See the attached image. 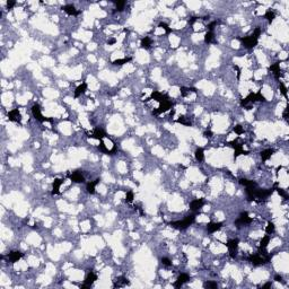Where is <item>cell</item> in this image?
I'll use <instances>...</instances> for the list:
<instances>
[{
    "instance_id": "26",
    "label": "cell",
    "mask_w": 289,
    "mask_h": 289,
    "mask_svg": "<svg viewBox=\"0 0 289 289\" xmlns=\"http://www.w3.org/2000/svg\"><path fill=\"white\" fill-rule=\"evenodd\" d=\"M194 156H196V159L198 162H202L203 158H205V151L202 148H197V150L194 152Z\"/></svg>"
},
{
    "instance_id": "15",
    "label": "cell",
    "mask_w": 289,
    "mask_h": 289,
    "mask_svg": "<svg viewBox=\"0 0 289 289\" xmlns=\"http://www.w3.org/2000/svg\"><path fill=\"white\" fill-rule=\"evenodd\" d=\"M62 10L66 12V14H68L69 16H76V15L79 14V12L76 9V7L73 5H66V6H63Z\"/></svg>"
},
{
    "instance_id": "39",
    "label": "cell",
    "mask_w": 289,
    "mask_h": 289,
    "mask_svg": "<svg viewBox=\"0 0 289 289\" xmlns=\"http://www.w3.org/2000/svg\"><path fill=\"white\" fill-rule=\"evenodd\" d=\"M234 132H235V133H237V135H242V133L244 132L242 126H240V124L235 126V127H234Z\"/></svg>"
},
{
    "instance_id": "2",
    "label": "cell",
    "mask_w": 289,
    "mask_h": 289,
    "mask_svg": "<svg viewBox=\"0 0 289 289\" xmlns=\"http://www.w3.org/2000/svg\"><path fill=\"white\" fill-rule=\"evenodd\" d=\"M240 41L242 43V45L246 49H252L257 44L259 38L255 35H250V36H245V37H240Z\"/></svg>"
},
{
    "instance_id": "23",
    "label": "cell",
    "mask_w": 289,
    "mask_h": 289,
    "mask_svg": "<svg viewBox=\"0 0 289 289\" xmlns=\"http://www.w3.org/2000/svg\"><path fill=\"white\" fill-rule=\"evenodd\" d=\"M273 152H275V150L273 149H266V150H262L261 151V158H262V161L263 162H266V161H268V159H270L271 158V156L273 155Z\"/></svg>"
},
{
    "instance_id": "1",
    "label": "cell",
    "mask_w": 289,
    "mask_h": 289,
    "mask_svg": "<svg viewBox=\"0 0 289 289\" xmlns=\"http://www.w3.org/2000/svg\"><path fill=\"white\" fill-rule=\"evenodd\" d=\"M196 220V215H189L186 216L183 220H177V221H171L170 225L175 228V229H178V231H184L190 225H192Z\"/></svg>"
},
{
    "instance_id": "3",
    "label": "cell",
    "mask_w": 289,
    "mask_h": 289,
    "mask_svg": "<svg viewBox=\"0 0 289 289\" xmlns=\"http://www.w3.org/2000/svg\"><path fill=\"white\" fill-rule=\"evenodd\" d=\"M32 114H33V116H34L37 121H40V122H52V119L44 117V116L42 115L41 106L38 104H34L32 106Z\"/></svg>"
},
{
    "instance_id": "42",
    "label": "cell",
    "mask_w": 289,
    "mask_h": 289,
    "mask_svg": "<svg viewBox=\"0 0 289 289\" xmlns=\"http://www.w3.org/2000/svg\"><path fill=\"white\" fill-rule=\"evenodd\" d=\"M180 91H181V95H182L183 97H186V96H187V94H190V92H189V88H187V87H181V88H180Z\"/></svg>"
},
{
    "instance_id": "52",
    "label": "cell",
    "mask_w": 289,
    "mask_h": 289,
    "mask_svg": "<svg viewBox=\"0 0 289 289\" xmlns=\"http://www.w3.org/2000/svg\"><path fill=\"white\" fill-rule=\"evenodd\" d=\"M272 285H271V282H266V285H263L262 286V289H266V288H270Z\"/></svg>"
},
{
    "instance_id": "34",
    "label": "cell",
    "mask_w": 289,
    "mask_h": 289,
    "mask_svg": "<svg viewBox=\"0 0 289 289\" xmlns=\"http://www.w3.org/2000/svg\"><path fill=\"white\" fill-rule=\"evenodd\" d=\"M126 1H115V6H116V12H122L124 6H126Z\"/></svg>"
},
{
    "instance_id": "13",
    "label": "cell",
    "mask_w": 289,
    "mask_h": 289,
    "mask_svg": "<svg viewBox=\"0 0 289 289\" xmlns=\"http://www.w3.org/2000/svg\"><path fill=\"white\" fill-rule=\"evenodd\" d=\"M129 285H130V281L128 280L127 278L119 277L114 280L113 287H114V288H121V287H126V286H129Z\"/></svg>"
},
{
    "instance_id": "40",
    "label": "cell",
    "mask_w": 289,
    "mask_h": 289,
    "mask_svg": "<svg viewBox=\"0 0 289 289\" xmlns=\"http://www.w3.org/2000/svg\"><path fill=\"white\" fill-rule=\"evenodd\" d=\"M159 27H162V28H164L165 30V32H166V34H170L171 32H172V30L168 27V25L166 23H161L159 24Z\"/></svg>"
},
{
    "instance_id": "10",
    "label": "cell",
    "mask_w": 289,
    "mask_h": 289,
    "mask_svg": "<svg viewBox=\"0 0 289 289\" xmlns=\"http://www.w3.org/2000/svg\"><path fill=\"white\" fill-rule=\"evenodd\" d=\"M7 116H8V120L12 122H18V123L22 122V114L18 108H14L12 111H9Z\"/></svg>"
},
{
    "instance_id": "7",
    "label": "cell",
    "mask_w": 289,
    "mask_h": 289,
    "mask_svg": "<svg viewBox=\"0 0 289 289\" xmlns=\"http://www.w3.org/2000/svg\"><path fill=\"white\" fill-rule=\"evenodd\" d=\"M247 260L253 264V266H262V264H266V259L263 255H261L260 253H256V254H251Z\"/></svg>"
},
{
    "instance_id": "43",
    "label": "cell",
    "mask_w": 289,
    "mask_h": 289,
    "mask_svg": "<svg viewBox=\"0 0 289 289\" xmlns=\"http://www.w3.org/2000/svg\"><path fill=\"white\" fill-rule=\"evenodd\" d=\"M217 25V21H213V22H211L210 24L207 25V30H208L209 32H212V30L215 28V26Z\"/></svg>"
},
{
    "instance_id": "41",
    "label": "cell",
    "mask_w": 289,
    "mask_h": 289,
    "mask_svg": "<svg viewBox=\"0 0 289 289\" xmlns=\"http://www.w3.org/2000/svg\"><path fill=\"white\" fill-rule=\"evenodd\" d=\"M162 263L164 264V266H172V261L168 259V257H163L162 259Z\"/></svg>"
},
{
    "instance_id": "54",
    "label": "cell",
    "mask_w": 289,
    "mask_h": 289,
    "mask_svg": "<svg viewBox=\"0 0 289 289\" xmlns=\"http://www.w3.org/2000/svg\"><path fill=\"white\" fill-rule=\"evenodd\" d=\"M196 21H197V17H192V19H191V24H193Z\"/></svg>"
},
{
    "instance_id": "45",
    "label": "cell",
    "mask_w": 289,
    "mask_h": 289,
    "mask_svg": "<svg viewBox=\"0 0 289 289\" xmlns=\"http://www.w3.org/2000/svg\"><path fill=\"white\" fill-rule=\"evenodd\" d=\"M260 34H261V28H260V27H256V28L254 30V32H253V35H255V36L259 38Z\"/></svg>"
},
{
    "instance_id": "24",
    "label": "cell",
    "mask_w": 289,
    "mask_h": 289,
    "mask_svg": "<svg viewBox=\"0 0 289 289\" xmlns=\"http://www.w3.org/2000/svg\"><path fill=\"white\" fill-rule=\"evenodd\" d=\"M240 183L244 185L245 187H256L257 186V184L255 183L254 181H251V180H247V178H241Z\"/></svg>"
},
{
    "instance_id": "35",
    "label": "cell",
    "mask_w": 289,
    "mask_h": 289,
    "mask_svg": "<svg viewBox=\"0 0 289 289\" xmlns=\"http://www.w3.org/2000/svg\"><path fill=\"white\" fill-rule=\"evenodd\" d=\"M212 41H213V33L208 31V32L205 34V42H206V43H210V42H212Z\"/></svg>"
},
{
    "instance_id": "46",
    "label": "cell",
    "mask_w": 289,
    "mask_h": 289,
    "mask_svg": "<svg viewBox=\"0 0 289 289\" xmlns=\"http://www.w3.org/2000/svg\"><path fill=\"white\" fill-rule=\"evenodd\" d=\"M15 3H16L15 1H7V3H6V5H7V8H8V9H12V7L15 6Z\"/></svg>"
},
{
    "instance_id": "37",
    "label": "cell",
    "mask_w": 289,
    "mask_h": 289,
    "mask_svg": "<svg viewBox=\"0 0 289 289\" xmlns=\"http://www.w3.org/2000/svg\"><path fill=\"white\" fill-rule=\"evenodd\" d=\"M255 101H259V102H266V97L262 95L261 92L255 93Z\"/></svg>"
},
{
    "instance_id": "5",
    "label": "cell",
    "mask_w": 289,
    "mask_h": 289,
    "mask_svg": "<svg viewBox=\"0 0 289 289\" xmlns=\"http://www.w3.org/2000/svg\"><path fill=\"white\" fill-rule=\"evenodd\" d=\"M238 243H240V241H238L237 238H235V240H229V241L227 242V244H226V246L228 247L229 255H231V259H235V257H236V255H237Z\"/></svg>"
},
{
    "instance_id": "20",
    "label": "cell",
    "mask_w": 289,
    "mask_h": 289,
    "mask_svg": "<svg viewBox=\"0 0 289 289\" xmlns=\"http://www.w3.org/2000/svg\"><path fill=\"white\" fill-rule=\"evenodd\" d=\"M62 183H63V180H61V178H54V181H53V183H52V186H53L52 194H53V196L60 193L59 189H60V186L62 185Z\"/></svg>"
},
{
    "instance_id": "22",
    "label": "cell",
    "mask_w": 289,
    "mask_h": 289,
    "mask_svg": "<svg viewBox=\"0 0 289 289\" xmlns=\"http://www.w3.org/2000/svg\"><path fill=\"white\" fill-rule=\"evenodd\" d=\"M100 181H101L100 178H96L95 181L87 183V192L91 193V194H94L95 193V187H96V185L100 183Z\"/></svg>"
},
{
    "instance_id": "50",
    "label": "cell",
    "mask_w": 289,
    "mask_h": 289,
    "mask_svg": "<svg viewBox=\"0 0 289 289\" xmlns=\"http://www.w3.org/2000/svg\"><path fill=\"white\" fill-rule=\"evenodd\" d=\"M234 68L237 70V78H240V76H241V69H240V67L238 66H234Z\"/></svg>"
},
{
    "instance_id": "44",
    "label": "cell",
    "mask_w": 289,
    "mask_h": 289,
    "mask_svg": "<svg viewBox=\"0 0 289 289\" xmlns=\"http://www.w3.org/2000/svg\"><path fill=\"white\" fill-rule=\"evenodd\" d=\"M277 192L279 193V194H280V196H281V197L285 198V199H287V198H288L287 193H286V192H285V191H284L282 189H280V187H278V189H277Z\"/></svg>"
},
{
    "instance_id": "31",
    "label": "cell",
    "mask_w": 289,
    "mask_h": 289,
    "mask_svg": "<svg viewBox=\"0 0 289 289\" xmlns=\"http://www.w3.org/2000/svg\"><path fill=\"white\" fill-rule=\"evenodd\" d=\"M266 18L268 19L269 23H272L273 19L276 18V14L272 12V10H268V12H266Z\"/></svg>"
},
{
    "instance_id": "6",
    "label": "cell",
    "mask_w": 289,
    "mask_h": 289,
    "mask_svg": "<svg viewBox=\"0 0 289 289\" xmlns=\"http://www.w3.org/2000/svg\"><path fill=\"white\" fill-rule=\"evenodd\" d=\"M252 221H253V219H252V218L248 216V213L245 211V212H242V213L240 215V217L235 220V226H237V227L245 226V225L251 224Z\"/></svg>"
},
{
    "instance_id": "49",
    "label": "cell",
    "mask_w": 289,
    "mask_h": 289,
    "mask_svg": "<svg viewBox=\"0 0 289 289\" xmlns=\"http://www.w3.org/2000/svg\"><path fill=\"white\" fill-rule=\"evenodd\" d=\"M116 40L115 38H110V40H107V44L108 45H113V44H115Z\"/></svg>"
},
{
    "instance_id": "12",
    "label": "cell",
    "mask_w": 289,
    "mask_h": 289,
    "mask_svg": "<svg viewBox=\"0 0 289 289\" xmlns=\"http://www.w3.org/2000/svg\"><path fill=\"white\" fill-rule=\"evenodd\" d=\"M203 206H205V201L202 199H196L190 203V209L192 211H199L203 208Z\"/></svg>"
},
{
    "instance_id": "38",
    "label": "cell",
    "mask_w": 289,
    "mask_h": 289,
    "mask_svg": "<svg viewBox=\"0 0 289 289\" xmlns=\"http://www.w3.org/2000/svg\"><path fill=\"white\" fill-rule=\"evenodd\" d=\"M279 87H280V91L282 93V95L287 98V87L284 85V82H280V84H279Z\"/></svg>"
},
{
    "instance_id": "9",
    "label": "cell",
    "mask_w": 289,
    "mask_h": 289,
    "mask_svg": "<svg viewBox=\"0 0 289 289\" xmlns=\"http://www.w3.org/2000/svg\"><path fill=\"white\" fill-rule=\"evenodd\" d=\"M149 97H150V100H155V101H157L159 103H164L166 101H170V97H168L167 94H163V93H159L157 91H154Z\"/></svg>"
},
{
    "instance_id": "21",
    "label": "cell",
    "mask_w": 289,
    "mask_h": 289,
    "mask_svg": "<svg viewBox=\"0 0 289 289\" xmlns=\"http://www.w3.org/2000/svg\"><path fill=\"white\" fill-rule=\"evenodd\" d=\"M86 89H87V84L86 82H81L80 85L76 88V91H75V97H79L81 94H84V93L86 92Z\"/></svg>"
},
{
    "instance_id": "14",
    "label": "cell",
    "mask_w": 289,
    "mask_h": 289,
    "mask_svg": "<svg viewBox=\"0 0 289 289\" xmlns=\"http://www.w3.org/2000/svg\"><path fill=\"white\" fill-rule=\"evenodd\" d=\"M70 180L72 181V182H75V183H82V182H85V177H84V175L80 173V171H76V172H73V173L69 175Z\"/></svg>"
},
{
    "instance_id": "30",
    "label": "cell",
    "mask_w": 289,
    "mask_h": 289,
    "mask_svg": "<svg viewBox=\"0 0 289 289\" xmlns=\"http://www.w3.org/2000/svg\"><path fill=\"white\" fill-rule=\"evenodd\" d=\"M176 122H178V123H181V124H184V126H187V127H191V122L189 121V120H186V117L184 115H181L177 120H176Z\"/></svg>"
},
{
    "instance_id": "17",
    "label": "cell",
    "mask_w": 289,
    "mask_h": 289,
    "mask_svg": "<svg viewBox=\"0 0 289 289\" xmlns=\"http://www.w3.org/2000/svg\"><path fill=\"white\" fill-rule=\"evenodd\" d=\"M22 257H23V253L19 252V251H12V252H10V253L8 254V259H9V261H10L12 263L17 262V261L21 260Z\"/></svg>"
},
{
    "instance_id": "19",
    "label": "cell",
    "mask_w": 289,
    "mask_h": 289,
    "mask_svg": "<svg viewBox=\"0 0 289 289\" xmlns=\"http://www.w3.org/2000/svg\"><path fill=\"white\" fill-rule=\"evenodd\" d=\"M269 69L275 73V77L279 80L280 77H281V72H280V62H276V63L271 65V66L269 67Z\"/></svg>"
},
{
    "instance_id": "28",
    "label": "cell",
    "mask_w": 289,
    "mask_h": 289,
    "mask_svg": "<svg viewBox=\"0 0 289 289\" xmlns=\"http://www.w3.org/2000/svg\"><path fill=\"white\" fill-rule=\"evenodd\" d=\"M269 242H270V236L269 235H266L264 237H262L261 241H260V248H266Z\"/></svg>"
},
{
    "instance_id": "29",
    "label": "cell",
    "mask_w": 289,
    "mask_h": 289,
    "mask_svg": "<svg viewBox=\"0 0 289 289\" xmlns=\"http://www.w3.org/2000/svg\"><path fill=\"white\" fill-rule=\"evenodd\" d=\"M275 229H276L275 224L271 222V221H269V222H268V226L266 227V233L268 235H271L272 233H275Z\"/></svg>"
},
{
    "instance_id": "36",
    "label": "cell",
    "mask_w": 289,
    "mask_h": 289,
    "mask_svg": "<svg viewBox=\"0 0 289 289\" xmlns=\"http://www.w3.org/2000/svg\"><path fill=\"white\" fill-rule=\"evenodd\" d=\"M133 198H135L133 192H132V191H128L127 196H126V201H127L128 203H131V202L133 201Z\"/></svg>"
},
{
    "instance_id": "53",
    "label": "cell",
    "mask_w": 289,
    "mask_h": 289,
    "mask_svg": "<svg viewBox=\"0 0 289 289\" xmlns=\"http://www.w3.org/2000/svg\"><path fill=\"white\" fill-rule=\"evenodd\" d=\"M174 114H175V108H172V111H171V114H170V116H171V117H173Z\"/></svg>"
},
{
    "instance_id": "4",
    "label": "cell",
    "mask_w": 289,
    "mask_h": 289,
    "mask_svg": "<svg viewBox=\"0 0 289 289\" xmlns=\"http://www.w3.org/2000/svg\"><path fill=\"white\" fill-rule=\"evenodd\" d=\"M97 280V275L94 272V271H89L88 273H87V276L85 278V281H84V284L80 286L81 289H86V288H91L93 286V284Z\"/></svg>"
},
{
    "instance_id": "33",
    "label": "cell",
    "mask_w": 289,
    "mask_h": 289,
    "mask_svg": "<svg viewBox=\"0 0 289 289\" xmlns=\"http://www.w3.org/2000/svg\"><path fill=\"white\" fill-rule=\"evenodd\" d=\"M98 149L101 151H103L104 154H106V155H112V151L111 150H108L107 148H106V146H105V143L101 140V145L98 146Z\"/></svg>"
},
{
    "instance_id": "8",
    "label": "cell",
    "mask_w": 289,
    "mask_h": 289,
    "mask_svg": "<svg viewBox=\"0 0 289 289\" xmlns=\"http://www.w3.org/2000/svg\"><path fill=\"white\" fill-rule=\"evenodd\" d=\"M173 107V102H171V101H166V102H164V103H161L159 105V107L157 108V110H154L152 111V114L154 115H158V114H161V113H165V112H167L170 108H172Z\"/></svg>"
},
{
    "instance_id": "32",
    "label": "cell",
    "mask_w": 289,
    "mask_h": 289,
    "mask_svg": "<svg viewBox=\"0 0 289 289\" xmlns=\"http://www.w3.org/2000/svg\"><path fill=\"white\" fill-rule=\"evenodd\" d=\"M203 287H205V288L213 289V288H217V287H218V285H217V282H216V281H206V282L203 284Z\"/></svg>"
},
{
    "instance_id": "18",
    "label": "cell",
    "mask_w": 289,
    "mask_h": 289,
    "mask_svg": "<svg viewBox=\"0 0 289 289\" xmlns=\"http://www.w3.org/2000/svg\"><path fill=\"white\" fill-rule=\"evenodd\" d=\"M222 227V222H209L207 225V231L209 233H216Z\"/></svg>"
},
{
    "instance_id": "27",
    "label": "cell",
    "mask_w": 289,
    "mask_h": 289,
    "mask_svg": "<svg viewBox=\"0 0 289 289\" xmlns=\"http://www.w3.org/2000/svg\"><path fill=\"white\" fill-rule=\"evenodd\" d=\"M132 59L131 58H122V59H116L114 60L112 63L114 65V66H122V65H124V63H128V62H130Z\"/></svg>"
},
{
    "instance_id": "16",
    "label": "cell",
    "mask_w": 289,
    "mask_h": 289,
    "mask_svg": "<svg viewBox=\"0 0 289 289\" xmlns=\"http://www.w3.org/2000/svg\"><path fill=\"white\" fill-rule=\"evenodd\" d=\"M88 137H91L93 139H96V140H103V138L106 137V133L102 129H95L94 132H93L91 136H88Z\"/></svg>"
},
{
    "instance_id": "47",
    "label": "cell",
    "mask_w": 289,
    "mask_h": 289,
    "mask_svg": "<svg viewBox=\"0 0 289 289\" xmlns=\"http://www.w3.org/2000/svg\"><path fill=\"white\" fill-rule=\"evenodd\" d=\"M288 111H289V107L287 106V107L285 108V112H284V119H285L286 121H288Z\"/></svg>"
},
{
    "instance_id": "25",
    "label": "cell",
    "mask_w": 289,
    "mask_h": 289,
    "mask_svg": "<svg viewBox=\"0 0 289 289\" xmlns=\"http://www.w3.org/2000/svg\"><path fill=\"white\" fill-rule=\"evenodd\" d=\"M151 45V38L150 37H148V36H146V37H143L142 40H141V43H140V46L142 47V49H149Z\"/></svg>"
},
{
    "instance_id": "48",
    "label": "cell",
    "mask_w": 289,
    "mask_h": 289,
    "mask_svg": "<svg viewBox=\"0 0 289 289\" xmlns=\"http://www.w3.org/2000/svg\"><path fill=\"white\" fill-rule=\"evenodd\" d=\"M203 136H205L206 138H211V137H212V132H211L210 130H207V131L203 133Z\"/></svg>"
},
{
    "instance_id": "51",
    "label": "cell",
    "mask_w": 289,
    "mask_h": 289,
    "mask_svg": "<svg viewBox=\"0 0 289 289\" xmlns=\"http://www.w3.org/2000/svg\"><path fill=\"white\" fill-rule=\"evenodd\" d=\"M275 280H276L277 282H281V281H282V277H281V276H279V275H277V276L275 277Z\"/></svg>"
},
{
    "instance_id": "11",
    "label": "cell",
    "mask_w": 289,
    "mask_h": 289,
    "mask_svg": "<svg viewBox=\"0 0 289 289\" xmlns=\"http://www.w3.org/2000/svg\"><path fill=\"white\" fill-rule=\"evenodd\" d=\"M187 281H190V276L187 273H181L177 278V280L173 284V286L175 288H181Z\"/></svg>"
}]
</instances>
